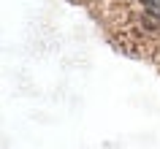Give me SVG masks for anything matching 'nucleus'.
Masks as SVG:
<instances>
[{
  "label": "nucleus",
  "mask_w": 160,
  "mask_h": 149,
  "mask_svg": "<svg viewBox=\"0 0 160 149\" xmlns=\"http://www.w3.org/2000/svg\"><path fill=\"white\" fill-rule=\"evenodd\" d=\"M144 8L149 11L152 17H158V19H160V0H144Z\"/></svg>",
  "instance_id": "nucleus-1"
}]
</instances>
